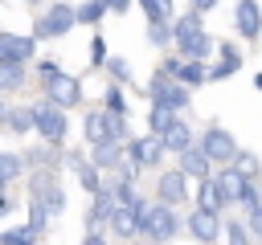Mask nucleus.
<instances>
[{
	"label": "nucleus",
	"mask_w": 262,
	"mask_h": 245,
	"mask_svg": "<svg viewBox=\"0 0 262 245\" xmlns=\"http://www.w3.org/2000/svg\"><path fill=\"white\" fill-rule=\"evenodd\" d=\"M184 233V216L176 212V204H164V200H139V241H151V245H164V241H176Z\"/></svg>",
	"instance_id": "1"
},
{
	"label": "nucleus",
	"mask_w": 262,
	"mask_h": 245,
	"mask_svg": "<svg viewBox=\"0 0 262 245\" xmlns=\"http://www.w3.org/2000/svg\"><path fill=\"white\" fill-rule=\"evenodd\" d=\"M172 45H176L180 57H196V61H205V57H213V45H217V41H213V33L205 29L201 12L188 8V12L172 16Z\"/></svg>",
	"instance_id": "2"
},
{
	"label": "nucleus",
	"mask_w": 262,
	"mask_h": 245,
	"mask_svg": "<svg viewBox=\"0 0 262 245\" xmlns=\"http://www.w3.org/2000/svg\"><path fill=\"white\" fill-rule=\"evenodd\" d=\"M29 110H33V131H37V139H45V143H53V147H61V143L70 139V118H66L61 106H53L49 98H41V102H33Z\"/></svg>",
	"instance_id": "3"
},
{
	"label": "nucleus",
	"mask_w": 262,
	"mask_h": 245,
	"mask_svg": "<svg viewBox=\"0 0 262 245\" xmlns=\"http://www.w3.org/2000/svg\"><path fill=\"white\" fill-rule=\"evenodd\" d=\"M74 29H78V16H74V4H66V0H53V4L41 8L37 20H33V37H37V41H53V37L74 33Z\"/></svg>",
	"instance_id": "4"
},
{
	"label": "nucleus",
	"mask_w": 262,
	"mask_h": 245,
	"mask_svg": "<svg viewBox=\"0 0 262 245\" xmlns=\"http://www.w3.org/2000/svg\"><path fill=\"white\" fill-rule=\"evenodd\" d=\"M41 90H45V98H49L53 106H61V110L82 106V78H74V74H66V69H57L53 78H45Z\"/></svg>",
	"instance_id": "5"
},
{
	"label": "nucleus",
	"mask_w": 262,
	"mask_h": 245,
	"mask_svg": "<svg viewBox=\"0 0 262 245\" xmlns=\"http://www.w3.org/2000/svg\"><path fill=\"white\" fill-rule=\"evenodd\" d=\"M196 143H201V151L213 159V167H217V163H233V155H237V139H233L225 127H217V122H209Z\"/></svg>",
	"instance_id": "6"
},
{
	"label": "nucleus",
	"mask_w": 262,
	"mask_h": 245,
	"mask_svg": "<svg viewBox=\"0 0 262 245\" xmlns=\"http://www.w3.org/2000/svg\"><path fill=\"white\" fill-rule=\"evenodd\" d=\"M188 196H192V180L180 167H164L156 176V200H164V204H188Z\"/></svg>",
	"instance_id": "7"
},
{
	"label": "nucleus",
	"mask_w": 262,
	"mask_h": 245,
	"mask_svg": "<svg viewBox=\"0 0 262 245\" xmlns=\"http://www.w3.org/2000/svg\"><path fill=\"white\" fill-rule=\"evenodd\" d=\"M106 233L111 241H139V204H111V216H106Z\"/></svg>",
	"instance_id": "8"
},
{
	"label": "nucleus",
	"mask_w": 262,
	"mask_h": 245,
	"mask_svg": "<svg viewBox=\"0 0 262 245\" xmlns=\"http://www.w3.org/2000/svg\"><path fill=\"white\" fill-rule=\"evenodd\" d=\"M160 65L176 78V82H184V86H209V74H205V65L209 61H196V57H180V53H168V57H160Z\"/></svg>",
	"instance_id": "9"
},
{
	"label": "nucleus",
	"mask_w": 262,
	"mask_h": 245,
	"mask_svg": "<svg viewBox=\"0 0 262 245\" xmlns=\"http://www.w3.org/2000/svg\"><path fill=\"white\" fill-rule=\"evenodd\" d=\"M61 159H66V167L74 172V180L82 184V192H86V196H94V192L102 188V180H106V172H102V167H98V163H94L90 155H82V151H66Z\"/></svg>",
	"instance_id": "10"
},
{
	"label": "nucleus",
	"mask_w": 262,
	"mask_h": 245,
	"mask_svg": "<svg viewBox=\"0 0 262 245\" xmlns=\"http://www.w3.org/2000/svg\"><path fill=\"white\" fill-rule=\"evenodd\" d=\"M184 233H188L192 241H201V245H213V241H221V212L192 208V212L184 216Z\"/></svg>",
	"instance_id": "11"
},
{
	"label": "nucleus",
	"mask_w": 262,
	"mask_h": 245,
	"mask_svg": "<svg viewBox=\"0 0 262 245\" xmlns=\"http://www.w3.org/2000/svg\"><path fill=\"white\" fill-rule=\"evenodd\" d=\"M233 33L242 41H258L262 37V0H237L233 4Z\"/></svg>",
	"instance_id": "12"
},
{
	"label": "nucleus",
	"mask_w": 262,
	"mask_h": 245,
	"mask_svg": "<svg viewBox=\"0 0 262 245\" xmlns=\"http://www.w3.org/2000/svg\"><path fill=\"white\" fill-rule=\"evenodd\" d=\"M213 180H217L221 196H225L229 204H237V200H242V192H246V184H250L254 176H246L237 163H217V167H213Z\"/></svg>",
	"instance_id": "13"
},
{
	"label": "nucleus",
	"mask_w": 262,
	"mask_h": 245,
	"mask_svg": "<svg viewBox=\"0 0 262 245\" xmlns=\"http://www.w3.org/2000/svg\"><path fill=\"white\" fill-rule=\"evenodd\" d=\"M176 167L196 184V180H205V176H213V159L201 151V143H188L184 151H176Z\"/></svg>",
	"instance_id": "14"
},
{
	"label": "nucleus",
	"mask_w": 262,
	"mask_h": 245,
	"mask_svg": "<svg viewBox=\"0 0 262 245\" xmlns=\"http://www.w3.org/2000/svg\"><path fill=\"white\" fill-rule=\"evenodd\" d=\"M82 139L94 147V143H102V139H111V110L106 106H90L86 114H82Z\"/></svg>",
	"instance_id": "15"
},
{
	"label": "nucleus",
	"mask_w": 262,
	"mask_h": 245,
	"mask_svg": "<svg viewBox=\"0 0 262 245\" xmlns=\"http://www.w3.org/2000/svg\"><path fill=\"white\" fill-rule=\"evenodd\" d=\"M188 200H192V208H205V212H225V208H229V200L221 196V188H217L213 176L196 180V192H192Z\"/></svg>",
	"instance_id": "16"
},
{
	"label": "nucleus",
	"mask_w": 262,
	"mask_h": 245,
	"mask_svg": "<svg viewBox=\"0 0 262 245\" xmlns=\"http://www.w3.org/2000/svg\"><path fill=\"white\" fill-rule=\"evenodd\" d=\"M4 45H8V61H33L37 57V49H41V41L33 37V33H4Z\"/></svg>",
	"instance_id": "17"
},
{
	"label": "nucleus",
	"mask_w": 262,
	"mask_h": 245,
	"mask_svg": "<svg viewBox=\"0 0 262 245\" xmlns=\"http://www.w3.org/2000/svg\"><path fill=\"white\" fill-rule=\"evenodd\" d=\"M160 143H164V151H168V155H176V151H184L188 143H196V135H192V127L184 122V114H176V118H172V127L160 135Z\"/></svg>",
	"instance_id": "18"
},
{
	"label": "nucleus",
	"mask_w": 262,
	"mask_h": 245,
	"mask_svg": "<svg viewBox=\"0 0 262 245\" xmlns=\"http://www.w3.org/2000/svg\"><path fill=\"white\" fill-rule=\"evenodd\" d=\"M29 82V65L25 61H0V94H20Z\"/></svg>",
	"instance_id": "19"
},
{
	"label": "nucleus",
	"mask_w": 262,
	"mask_h": 245,
	"mask_svg": "<svg viewBox=\"0 0 262 245\" xmlns=\"http://www.w3.org/2000/svg\"><path fill=\"white\" fill-rule=\"evenodd\" d=\"M0 122H4V131L8 135H29L33 131V110L29 106H4V114H0Z\"/></svg>",
	"instance_id": "20"
},
{
	"label": "nucleus",
	"mask_w": 262,
	"mask_h": 245,
	"mask_svg": "<svg viewBox=\"0 0 262 245\" xmlns=\"http://www.w3.org/2000/svg\"><path fill=\"white\" fill-rule=\"evenodd\" d=\"M176 114H180V110H172V106H168V102H160V98H156V102H147V135H164V131L172 127V118H176Z\"/></svg>",
	"instance_id": "21"
},
{
	"label": "nucleus",
	"mask_w": 262,
	"mask_h": 245,
	"mask_svg": "<svg viewBox=\"0 0 262 245\" xmlns=\"http://www.w3.org/2000/svg\"><path fill=\"white\" fill-rule=\"evenodd\" d=\"M90 159H94L102 172H115V163L123 159V143H119V139H102V143L90 147Z\"/></svg>",
	"instance_id": "22"
},
{
	"label": "nucleus",
	"mask_w": 262,
	"mask_h": 245,
	"mask_svg": "<svg viewBox=\"0 0 262 245\" xmlns=\"http://www.w3.org/2000/svg\"><path fill=\"white\" fill-rule=\"evenodd\" d=\"M74 16H78V24L98 29V24L106 20V4H102V0H82V4H74Z\"/></svg>",
	"instance_id": "23"
},
{
	"label": "nucleus",
	"mask_w": 262,
	"mask_h": 245,
	"mask_svg": "<svg viewBox=\"0 0 262 245\" xmlns=\"http://www.w3.org/2000/svg\"><path fill=\"white\" fill-rule=\"evenodd\" d=\"M102 69L111 74V82H123V86H135V69H131V61H127V57H119V53H106V61H102Z\"/></svg>",
	"instance_id": "24"
},
{
	"label": "nucleus",
	"mask_w": 262,
	"mask_h": 245,
	"mask_svg": "<svg viewBox=\"0 0 262 245\" xmlns=\"http://www.w3.org/2000/svg\"><path fill=\"white\" fill-rule=\"evenodd\" d=\"M29 172V163H25V151H0V180H20Z\"/></svg>",
	"instance_id": "25"
},
{
	"label": "nucleus",
	"mask_w": 262,
	"mask_h": 245,
	"mask_svg": "<svg viewBox=\"0 0 262 245\" xmlns=\"http://www.w3.org/2000/svg\"><path fill=\"white\" fill-rule=\"evenodd\" d=\"M57 159H61V155H57V147H53V143H45V139H41L33 151H25V163H29V167H57Z\"/></svg>",
	"instance_id": "26"
},
{
	"label": "nucleus",
	"mask_w": 262,
	"mask_h": 245,
	"mask_svg": "<svg viewBox=\"0 0 262 245\" xmlns=\"http://www.w3.org/2000/svg\"><path fill=\"white\" fill-rule=\"evenodd\" d=\"M37 237H45L49 233V208H45V200L41 196H29V220H25Z\"/></svg>",
	"instance_id": "27"
},
{
	"label": "nucleus",
	"mask_w": 262,
	"mask_h": 245,
	"mask_svg": "<svg viewBox=\"0 0 262 245\" xmlns=\"http://www.w3.org/2000/svg\"><path fill=\"white\" fill-rule=\"evenodd\" d=\"M143 41L156 45V49H168V45H172V20H147Z\"/></svg>",
	"instance_id": "28"
},
{
	"label": "nucleus",
	"mask_w": 262,
	"mask_h": 245,
	"mask_svg": "<svg viewBox=\"0 0 262 245\" xmlns=\"http://www.w3.org/2000/svg\"><path fill=\"white\" fill-rule=\"evenodd\" d=\"M160 102H168L172 110H180V114H184V110H188V102H192V86H184V82H176V78H172V86L164 90V98H160Z\"/></svg>",
	"instance_id": "29"
},
{
	"label": "nucleus",
	"mask_w": 262,
	"mask_h": 245,
	"mask_svg": "<svg viewBox=\"0 0 262 245\" xmlns=\"http://www.w3.org/2000/svg\"><path fill=\"white\" fill-rule=\"evenodd\" d=\"M135 4H139L143 20H172L176 16V4L172 0H135Z\"/></svg>",
	"instance_id": "30"
},
{
	"label": "nucleus",
	"mask_w": 262,
	"mask_h": 245,
	"mask_svg": "<svg viewBox=\"0 0 262 245\" xmlns=\"http://www.w3.org/2000/svg\"><path fill=\"white\" fill-rule=\"evenodd\" d=\"M168 86H172V74H168L164 65H156V69L147 74V94H143V98H147V102H156V98H164V90H168Z\"/></svg>",
	"instance_id": "31"
},
{
	"label": "nucleus",
	"mask_w": 262,
	"mask_h": 245,
	"mask_svg": "<svg viewBox=\"0 0 262 245\" xmlns=\"http://www.w3.org/2000/svg\"><path fill=\"white\" fill-rule=\"evenodd\" d=\"M41 200H45V208H49V220H57V216L66 212V188H61L57 180H53V184L41 192Z\"/></svg>",
	"instance_id": "32"
},
{
	"label": "nucleus",
	"mask_w": 262,
	"mask_h": 245,
	"mask_svg": "<svg viewBox=\"0 0 262 245\" xmlns=\"http://www.w3.org/2000/svg\"><path fill=\"white\" fill-rule=\"evenodd\" d=\"M221 241L246 245V241H254V237H250V225H246V220H221Z\"/></svg>",
	"instance_id": "33"
},
{
	"label": "nucleus",
	"mask_w": 262,
	"mask_h": 245,
	"mask_svg": "<svg viewBox=\"0 0 262 245\" xmlns=\"http://www.w3.org/2000/svg\"><path fill=\"white\" fill-rule=\"evenodd\" d=\"M242 69V57H221L217 65H205V74H209V82H225V78H233Z\"/></svg>",
	"instance_id": "34"
},
{
	"label": "nucleus",
	"mask_w": 262,
	"mask_h": 245,
	"mask_svg": "<svg viewBox=\"0 0 262 245\" xmlns=\"http://www.w3.org/2000/svg\"><path fill=\"white\" fill-rule=\"evenodd\" d=\"M102 106L115 110V114H127V94H123V82H111L102 90Z\"/></svg>",
	"instance_id": "35"
},
{
	"label": "nucleus",
	"mask_w": 262,
	"mask_h": 245,
	"mask_svg": "<svg viewBox=\"0 0 262 245\" xmlns=\"http://www.w3.org/2000/svg\"><path fill=\"white\" fill-rule=\"evenodd\" d=\"M33 241H41L29 225H12V229H4L0 233V245H33Z\"/></svg>",
	"instance_id": "36"
},
{
	"label": "nucleus",
	"mask_w": 262,
	"mask_h": 245,
	"mask_svg": "<svg viewBox=\"0 0 262 245\" xmlns=\"http://www.w3.org/2000/svg\"><path fill=\"white\" fill-rule=\"evenodd\" d=\"M233 163H237V167H242L246 176H254V180H258V172H262V163H258V155H254V151H242V147H237V155H233Z\"/></svg>",
	"instance_id": "37"
},
{
	"label": "nucleus",
	"mask_w": 262,
	"mask_h": 245,
	"mask_svg": "<svg viewBox=\"0 0 262 245\" xmlns=\"http://www.w3.org/2000/svg\"><path fill=\"white\" fill-rule=\"evenodd\" d=\"M102 61H106V41H102V33H94L90 37V65L102 69Z\"/></svg>",
	"instance_id": "38"
},
{
	"label": "nucleus",
	"mask_w": 262,
	"mask_h": 245,
	"mask_svg": "<svg viewBox=\"0 0 262 245\" xmlns=\"http://www.w3.org/2000/svg\"><path fill=\"white\" fill-rule=\"evenodd\" d=\"M29 65H33V69H37V74H41V82H45V78H53V74H57V69H61V65H57V57H33V61H29Z\"/></svg>",
	"instance_id": "39"
},
{
	"label": "nucleus",
	"mask_w": 262,
	"mask_h": 245,
	"mask_svg": "<svg viewBox=\"0 0 262 245\" xmlns=\"http://www.w3.org/2000/svg\"><path fill=\"white\" fill-rule=\"evenodd\" d=\"M246 225H250V237H254V241H262V200L246 212Z\"/></svg>",
	"instance_id": "40"
},
{
	"label": "nucleus",
	"mask_w": 262,
	"mask_h": 245,
	"mask_svg": "<svg viewBox=\"0 0 262 245\" xmlns=\"http://www.w3.org/2000/svg\"><path fill=\"white\" fill-rule=\"evenodd\" d=\"M102 4H106V16H127L135 0H102Z\"/></svg>",
	"instance_id": "41"
},
{
	"label": "nucleus",
	"mask_w": 262,
	"mask_h": 245,
	"mask_svg": "<svg viewBox=\"0 0 262 245\" xmlns=\"http://www.w3.org/2000/svg\"><path fill=\"white\" fill-rule=\"evenodd\" d=\"M213 53H221V57H242V45H237V41H217Z\"/></svg>",
	"instance_id": "42"
},
{
	"label": "nucleus",
	"mask_w": 262,
	"mask_h": 245,
	"mask_svg": "<svg viewBox=\"0 0 262 245\" xmlns=\"http://www.w3.org/2000/svg\"><path fill=\"white\" fill-rule=\"evenodd\" d=\"M82 241H86V245H102V241H111V233H106V229H86Z\"/></svg>",
	"instance_id": "43"
},
{
	"label": "nucleus",
	"mask_w": 262,
	"mask_h": 245,
	"mask_svg": "<svg viewBox=\"0 0 262 245\" xmlns=\"http://www.w3.org/2000/svg\"><path fill=\"white\" fill-rule=\"evenodd\" d=\"M12 212H16V196H12V192H0V220L12 216Z\"/></svg>",
	"instance_id": "44"
},
{
	"label": "nucleus",
	"mask_w": 262,
	"mask_h": 245,
	"mask_svg": "<svg viewBox=\"0 0 262 245\" xmlns=\"http://www.w3.org/2000/svg\"><path fill=\"white\" fill-rule=\"evenodd\" d=\"M188 4H192V8H196V12H201V16H205V12H213V8H217V4H221V0H188Z\"/></svg>",
	"instance_id": "45"
},
{
	"label": "nucleus",
	"mask_w": 262,
	"mask_h": 245,
	"mask_svg": "<svg viewBox=\"0 0 262 245\" xmlns=\"http://www.w3.org/2000/svg\"><path fill=\"white\" fill-rule=\"evenodd\" d=\"M25 4H29V8H37V12L45 8V0H25Z\"/></svg>",
	"instance_id": "46"
},
{
	"label": "nucleus",
	"mask_w": 262,
	"mask_h": 245,
	"mask_svg": "<svg viewBox=\"0 0 262 245\" xmlns=\"http://www.w3.org/2000/svg\"><path fill=\"white\" fill-rule=\"evenodd\" d=\"M254 90H258V94H262V69H258V74H254Z\"/></svg>",
	"instance_id": "47"
},
{
	"label": "nucleus",
	"mask_w": 262,
	"mask_h": 245,
	"mask_svg": "<svg viewBox=\"0 0 262 245\" xmlns=\"http://www.w3.org/2000/svg\"><path fill=\"white\" fill-rule=\"evenodd\" d=\"M0 192H8V180H0Z\"/></svg>",
	"instance_id": "48"
},
{
	"label": "nucleus",
	"mask_w": 262,
	"mask_h": 245,
	"mask_svg": "<svg viewBox=\"0 0 262 245\" xmlns=\"http://www.w3.org/2000/svg\"><path fill=\"white\" fill-rule=\"evenodd\" d=\"M4 106H8V102H4V94H0V114H4Z\"/></svg>",
	"instance_id": "49"
},
{
	"label": "nucleus",
	"mask_w": 262,
	"mask_h": 245,
	"mask_svg": "<svg viewBox=\"0 0 262 245\" xmlns=\"http://www.w3.org/2000/svg\"><path fill=\"white\" fill-rule=\"evenodd\" d=\"M0 4H4V0H0Z\"/></svg>",
	"instance_id": "50"
}]
</instances>
